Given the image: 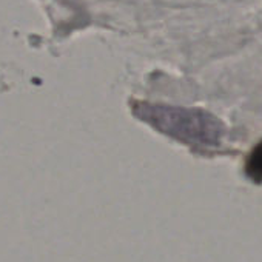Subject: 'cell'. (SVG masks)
I'll use <instances>...</instances> for the list:
<instances>
[{
    "mask_svg": "<svg viewBox=\"0 0 262 262\" xmlns=\"http://www.w3.org/2000/svg\"><path fill=\"white\" fill-rule=\"evenodd\" d=\"M136 114L162 133L190 145L217 147L224 136L222 122L207 111L141 103Z\"/></svg>",
    "mask_w": 262,
    "mask_h": 262,
    "instance_id": "1",
    "label": "cell"
},
{
    "mask_svg": "<svg viewBox=\"0 0 262 262\" xmlns=\"http://www.w3.org/2000/svg\"><path fill=\"white\" fill-rule=\"evenodd\" d=\"M245 173L253 182H262V142L256 145L250 153L245 165Z\"/></svg>",
    "mask_w": 262,
    "mask_h": 262,
    "instance_id": "2",
    "label": "cell"
}]
</instances>
